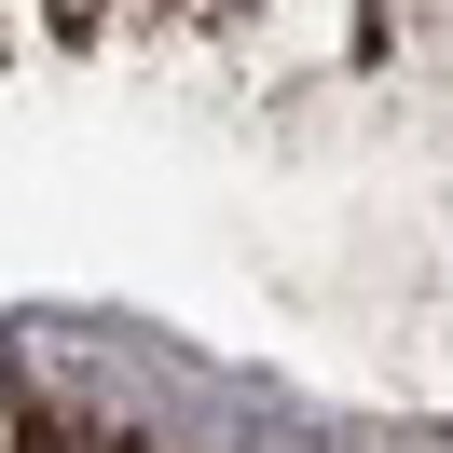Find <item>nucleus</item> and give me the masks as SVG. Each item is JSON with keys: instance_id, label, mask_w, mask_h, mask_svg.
Listing matches in <instances>:
<instances>
[{"instance_id": "nucleus-1", "label": "nucleus", "mask_w": 453, "mask_h": 453, "mask_svg": "<svg viewBox=\"0 0 453 453\" xmlns=\"http://www.w3.org/2000/svg\"><path fill=\"white\" fill-rule=\"evenodd\" d=\"M111 453H138V440H111Z\"/></svg>"}]
</instances>
